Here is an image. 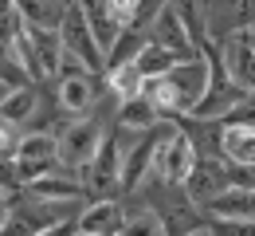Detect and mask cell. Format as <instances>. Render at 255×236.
Returning <instances> with one entry per match:
<instances>
[{
	"label": "cell",
	"instance_id": "obj_5",
	"mask_svg": "<svg viewBox=\"0 0 255 236\" xmlns=\"http://www.w3.org/2000/svg\"><path fill=\"white\" fill-rule=\"evenodd\" d=\"M232 189V173H228V162L224 158H208V154H200L196 158V166H192L189 181H185V193H189L192 205H204L216 201V197H224Z\"/></svg>",
	"mask_w": 255,
	"mask_h": 236
},
{
	"label": "cell",
	"instance_id": "obj_19",
	"mask_svg": "<svg viewBox=\"0 0 255 236\" xmlns=\"http://www.w3.org/2000/svg\"><path fill=\"white\" fill-rule=\"evenodd\" d=\"M32 114H35V91L4 95V126H24Z\"/></svg>",
	"mask_w": 255,
	"mask_h": 236
},
{
	"label": "cell",
	"instance_id": "obj_22",
	"mask_svg": "<svg viewBox=\"0 0 255 236\" xmlns=\"http://www.w3.org/2000/svg\"><path fill=\"white\" fill-rule=\"evenodd\" d=\"M220 126H255V95H248L228 118H220Z\"/></svg>",
	"mask_w": 255,
	"mask_h": 236
},
{
	"label": "cell",
	"instance_id": "obj_9",
	"mask_svg": "<svg viewBox=\"0 0 255 236\" xmlns=\"http://www.w3.org/2000/svg\"><path fill=\"white\" fill-rule=\"evenodd\" d=\"M224 63H228V79H232L244 95H255V47L248 43L244 32L224 39Z\"/></svg>",
	"mask_w": 255,
	"mask_h": 236
},
{
	"label": "cell",
	"instance_id": "obj_14",
	"mask_svg": "<svg viewBox=\"0 0 255 236\" xmlns=\"http://www.w3.org/2000/svg\"><path fill=\"white\" fill-rule=\"evenodd\" d=\"M204 213L216 221H255V189H228L224 197L204 205Z\"/></svg>",
	"mask_w": 255,
	"mask_h": 236
},
{
	"label": "cell",
	"instance_id": "obj_20",
	"mask_svg": "<svg viewBox=\"0 0 255 236\" xmlns=\"http://www.w3.org/2000/svg\"><path fill=\"white\" fill-rule=\"evenodd\" d=\"M0 79H4V95H16V91H32V75L24 63H16V59H4V67H0Z\"/></svg>",
	"mask_w": 255,
	"mask_h": 236
},
{
	"label": "cell",
	"instance_id": "obj_18",
	"mask_svg": "<svg viewBox=\"0 0 255 236\" xmlns=\"http://www.w3.org/2000/svg\"><path fill=\"white\" fill-rule=\"evenodd\" d=\"M185 63L181 55H173V51H165L161 43H149L145 51H141V59H137V71L145 75V79H161V75H169V71H177Z\"/></svg>",
	"mask_w": 255,
	"mask_h": 236
},
{
	"label": "cell",
	"instance_id": "obj_11",
	"mask_svg": "<svg viewBox=\"0 0 255 236\" xmlns=\"http://www.w3.org/2000/svg\"><path fill=\"white\" fill-rule=\"evenodd\" d=\"M220 158L228 166L255 169V126H220Z\"/></svg>",
	"mask_w": 255,
	"mask_h": 236
},
{
	"label": "cell",
	"instance_id": "obj_8",
	"mask_svg": "<svg viewBox=\"0 0 255 236\" xmlns=\"http://www.w3.org/2000/svg\"><path fill=\"white\" fill-rule=\"evenodd\" d=\"M153 43H161V47L173 51V55H181L185 63L200 59V51L192 47V39H189V28H185V20H181V12H177V4H165L161 16L153 20Z\"/></svg>",
	"mask_w": 255,
	"mask_h": 236
},
{
	"label": "cell",
	"instance_id": "obj_15",
	"mask_svg": "<svg viewBox=\"0 0 255 236\" xmlns=\"http://www.w3.org/2000/svg\"><path fill=\"white\" fill-rule=\"evenodd\" d=\"M161 122H165V118L157 114V106L145 99V95H141V99H133V102H126V106H118V126H122V130L145 134V130H157Z\"/></svg>",
	"mask_w": 255,
	"mask_h": 236
},
{
	"label": "cell",
	"instance_id": "obj_3",
	"mask_svg": "<svg viewBox=\"0 0 255 236\" xmlns=\"http://www.w3.org/2000/svg\"><path fill=\"white\" fill-rule=\"evenodd\" d=\"M59 35H63L67 55H75L91 75H106V55H102L95 32H91V24H87L83 4H67V20H63V28H59Z\"/></svg>",
	"mask_w": 255,
	"mask_h": 236
},
{
	"label": "cell",
	"instance_id": "obj_16",
	"mask_svg": "<svg viewBox=\"0 0 255 236\" xmlns=\"http://www.w3.org/2000/svg\"><path fill=\"white\" fill-rule=\"evenodd\" d=\"M118 236H165V221H161L145 201L129 205V209H126V225H122V233H118Z\"/></svg>",
	"mask_w": 255,
	"mask_h": 236
},
{
	"label": "cell",
	"instance_id": "obj_6",
	"mask_svg": "<svg viewBox=\"0 0 255 236\" xmlns=\"http://www.w3.org/2000/svg\"><path fill=\"white\" fill-rule=\"evenodd\" d=\"M98 83H106V75H91V71H79V75H63L59 79V110H63L67 118H87L91 110H95L98 102Z\"/></svg>",
	"mask_w": 255,
	"mask_h": 236
},
{
	"label": "cell",
	"instance_id": "obj_13",
	"mask_svg": "<svg viewBox=\"0 0 255 236\" xmlns=\"http://www.w3.org/2000/svg\"><path fill=\"white\" fill-rule=\"evenodd\" d=\"M28 197L32 201H83L87 197V185L83 181H75L71 173H55V177H43V181H35V185H28Z\"/></svg>",
	"mask_w": 255,
	"mask_h": 236
},
{
	"label": "cell",
	"instance_id": "obj_2",
	"mask_svg": "<svg viewBox=\"0 0 255 236\" xmlns=\"http://www.w3.org/2000/svg\"><path fill=\"white\" fill-rule=\"evenodd\" d=\"M102 122L98 118H79V122H71L63 134H59V166L63 173H83V169L91 166L98 158V150H102Z\"/></svg>",
	"mask_w": 255,
	"mask_h": 236
},
{
	"label": "cell",
	"instance_id": "obj_17",
	"mask_svg": "<svg viewBox=\"0 0 255 236\" xmlns=\"http://www.w3.org/2000/svg\"><path fill=\"white\" fill-rule=\"evenodd\" d=\"M106 87L114 91V99L122 102H133V99H141V91H145V75L137 71V63H129V67H118V71H110L106 75Z\"/></svg>",
	"mask_w": 255,
	"mask_h": 236
},
{
	"label": "cell",
	"instance_id": "obj_12",
	"mask_svg": "<svg viewBox=\"0 0 255 236\" xmlns=\"http://www.w3.org/2000/svg\"><path fill=\"white\" fill-rule=\"evenodd\" d=\"M83 12H87V24H91V32H95L98 47H102V55H110L114 47H118V39H122V24H118V16H114V8H110V0H95V4H83Z\"/></svg>",
	"mask_w": 255,
	"mask_h": 236
},
{
	"label": "cell",
	"instance_id": "obj_23",
	"mask_svg": "<svg viewBox=\"0 0 255 236\" xmlns=\"http://www.w3.org/2000/svg\"><path fill=\"white\" fill-rule=\"evenodd\" d=\"M43 236H83V233H79V217H67V221H59L55 229H47Z\"/></svg>",
	"mask_w": 255,
	"mask_h": 236
},
{
	"label": "cell",
	"instance_id": "obj_21",
	"mask_svg": "<svg viewBox=\"0 0 255 236\" xmlns=\"http://www.w3.org/2000/svg\"><path fill=\"white\" fill-rule=\"evenodd\" d=\"M212 236H255V221H208Z\"/></svg>",
	"mask_w": 255,
	"mask_h": 236
},
{
	"label": "cell",
	"instance_id": "obj_7",
	"mask_svg": "<svg viewBox=\"0 0 255 236\" xmlns=\"http://www.w3.org/2000/svg\"><path fill=\"white\" fill-rule=\"evenodd\" d=\"M59 221H67L63 213H55L51 205L28 197L24 205H16V209L4 213V236H43L47 229H55Z\"/></svg>",
	"mask_w": 255,
	"mask_h": 236
},
{
	"label": "cell",
	"instance_id": "obj_10",
	"mask_svg": "<svg viewBox=\"0 0 255 236\" xmlns=\"http://www.w3.org/2000/svg\"><path fill=\"white\" fill-rule=\"evenodd\" d=\"M126 225V205L122 201H98L87 205L79 217V233L83 236H118Z\"/></svg>",
	"mask_w": 255,
	"mask_h": 236
},
{
	"label": "cell",
	"instance_id": "obj_1",
	"mask_svg": "<svg viewBox=\"0 0 255 236\" xmlns=\"http://www.w3.org/2000/svg\"><path fill=\"white\" fill-rule=\"evenodd\" d=\"M122 177H126V142H122V130L114 126V130L106 134V142H102L98 158L83 169L79 181L87 185L91 205H98V201H118V197L126 193Z\"/></svg>",
	"mask_w": 255,
	"mask_h": 236
},
{
	"label": "cell",
	"instance_id": "obj_4",
	"mask_svg": "<svg viewBox=\"0 0 255 236\" xmlns=\"http://www.w3.org/2000/svg\"><path fill=\"white\" fill-rule=\"evenodd\" d=\"M196 146H192V138L177 126L173 134L161 142L157 150V162H153V173L149 177H157V181H165V185H177V189H185V181H189L192 166H196Z\"/></svg>",
	"mask_w": 255,
	"mask_h": 236
},
{
	"label": "cell",
	"instance_id": "obj_24",
	"mask_svg": "<svg viewBox=\"0 0 255 236\" xmlns=\"http://www.w3.org/2000/svg\"><path fill=\"white\" fill-rule=\"evenodd\" d=\"M196 236H212V233H208V229H204V233H196Z\"/></svg>",
	"mask_w": 255,
	"mask_h": 236
}]
</instances>
